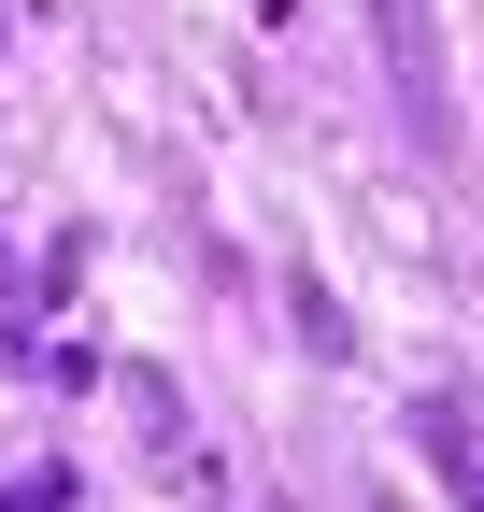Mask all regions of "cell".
I'll return each instance as SVG.
<instances>
[{
	"mask_svg": "<svg viewBox=\"0 0 484 512\" xmlns=\"http://www.w3.org/2000/svg\"><path fill=\"white\" fill-rule=\"evenodd\" d=\"M371 43H385L399 128H413L428 157H456V86H442V29H428V0H371Z\"/></svg>",
	"mask_w": 484,
	"mask_h": 512,
	"instance_id": "cell-1",
	"label": "cell"
},
{
	"mask_svg": "<svg viewBox=\"0 0 484 512\" xmlns=\"http://www.w3.org/2000/svg\"><path fill=\"white\" fill-rule=\"evenodd\" d=\"M399 427L428 441V470H442V498H456V512H484V427H470V399H413Z\"/></svg>",
	"mask_w": 484,
	"mask_h": 512,
	"instance_id": "cell-2",
	"label": "cell"
},
{
	"mask_svg": "<svg viewBox=\"0 0 484 512\" xmlns=\"http://www.w3.org/2000/svg\"><path fill=\"white\" fill-rule=\"evenodd\" d=\"M114 399L143 413V456L157 470H186V399H171V370H114Z\"/></svg>",
	"mask_w": 484,
	"mask_h": 512,
	"instance_id": "cell-3",
	"label": "cell"
},
{
	"mask_svg": "<svg viewBox=\"0 0 484 512\" xmlns=\"http://www.w3.org/2000/svg\"><path fill=\"white\" fill-rule=\"evenodd\" d=\"M285 328H299V342H314V356H356V313H342L328 285H285Z\"/></svg>",
	"mask_w": 484,
	"mask_h": 512,
	"instance_id": "cell-4",
	"label": "cell"
},
{
	"mask_svg": "<svg viewBox=\"0 0 484 512\" xmlns=\"http://www.w3.org/2000/svg\"><path fill=\"white\" fill-rule=\"evenodd\" d=\"M0 512H72V470H15V484H0Z\"/></svg>",
	"mask_w": 484,
	"mask_h": 512,
	"instance_id": "cell-5",
	"label": "cell"
},
{
	"mask_svg": "<svg viewBox=\"0 0 484 512\" xmlns=\"http://www.w3.org/2000/svg\"><path fill=\"white\" fill-rule=\"evenodd\" d=\"M0 313H29V271H15V242H0Z\"/></svg>",
	"mask_w": 484,
	"mask_h": 512,
	"instance_id": "cell-6",
	"label": "cell"
},
{
	"mask_svg": "<svg viewBox=\"0 0 484 512\" xmlns=\"http://www.w3.org/2000/svg\"><path fill=\"white\" fill-rule=\"evenodd\" d=\"M371 512H413V498H399V484H371Z\"/></svg>",
	"mask_w": 484,
	"mask_h": 512,
	"instance_id": "cell-7",
	"label": "cell"
}]
</instances>
